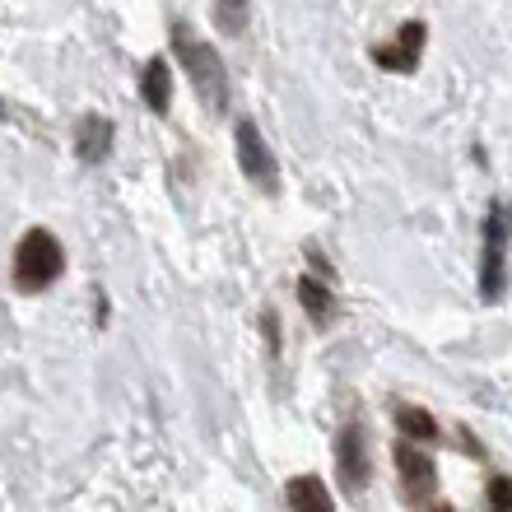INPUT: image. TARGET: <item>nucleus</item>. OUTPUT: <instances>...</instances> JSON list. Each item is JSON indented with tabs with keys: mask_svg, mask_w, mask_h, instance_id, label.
I'll use <instances>...</instances> for the list:
<instances>
[{
	"mask_svg": "<svg viewBox=\"0 0 512 512\" xmlns=\"http://www.w3.org/2000/svg\"><path fill=\"white\" fill-rule=\"evenodd\" d=\"M173 47H177V56H182V66H187V75H191V89L205 98V108L224 112V103H229V75H224L219 52L205 38L187 33V24H173Z\"/></svg>",
	"mask_w": 512,
	"mask_h": 512,
	"instance_id": "f257e3e1",
	"label": "nucleus"
},
{
	"mask_svg": "<svg viewBox=\"0 0 512 512\" xmlns=\"http://www.w3.org/2000/svg\"><path fill=\"white\" fill-rule=\"evenodd\" d=\"M61 270H66V252H61V238L47 229H28L14 247V289H24V294H38L47 284L61 280Z\"/></svg>",
	"mask_w": 512,
	"mask_h": 512,
	"instance_id": "f03ea898",
	"label": "nucleus"
},
{
	"mask_svg": "<svg viewBox=\"0 0 512 512\" xmlns=\"http://www.w3.org/2000/svg\"><path fill=\"white\" fill-rule=\"evenodd\" d=\"M508 229H512V215L503 205H494L485 219V266H480V294L485 303L503 294V284H508V270H503V256H508Z\"/></svg>",
	"mask_w": 512,
	"mask_h": 512,
	"instance_id": "7ed1b4c3",
	"label": "nucleus"
},
{
	"mask_svg": "<svg viewBox=\"0 0 512 512\" xmlns=\"http://www.w3.org/2000/svg\"><path fill=\"white\" fill-rule=\"evenodd\" d=\"M233 140H238V163H243V173L252 177L256 187L275 191V182H280V168H275V154L266 149V140H261L256 122H238Z\"/></svg>",
	"mask_w": 512,
	"mask_h": 512,
	"instance_id": "20e7f679",
	"label": "nucleus"
},
{
	"mask_svg": "<svg viewBox=\"0 0 512 512\" xmlns=\"http://www.w3.org/2000/svg\"><path fill=\"white\" fill-rule=\"evenodd\" d=\"M336 471L350 494H359L368 485V475H373V466H368V438L359 424H345L336 433Z\"/></svg>",
	"mask_w": 512,
	"mask_h": 512,
	"instance_id": "39448f33",
	"label": "nucleus"
},
{
	"mask_svg": "<svg viewBox=\"0 0 512 512\" xmlns=\"http://www.w3.org/2000/svg\"><path fill=\"white\" fill-rule=\"evenodd\" d=\"M396 471H401V489L405 499H433V489H438V471H433V457L429 452H419L415 443H396Z\"/></svg>",
	"mask_w": 512,
	"mask_h": 512,
	"instance_id": "423d86ee",
	"label": "nucleus"
},
{
	"mask_svg": "<svg viewBox=\"0 0 512 512\" xmlns=\"http://www.w3.org/2000/svg\"><path fill=\"white\" fill-rule=\"evenodd\" d=\"M112 140H117V131L108 117L89 112V117H80V131H75V154H80V163H103L112 154Z\"/></svg>",
	"mask_w": 512,
	"mask_h": 512,
	"instance_id": "0eeeda50",
	"label": "nucleus"
},
{
	"mask_svg": "<svg viewBox=\"0 0 512 512\" xmlns=\"http://www.w3.org/2000/svg\"><path fill=\"white\" fill-rule=\"evenodd\" d=\"M419 47H424V24H401V38L391 42V47H373V61L378 66H387V70H415V61H419Z\"/></svg>",
	"mask_w": 512,
	"mask_h": 512,
	"instance_id": "6e6552de",
	"label": "nucleus"
},
{
	"mask_svg": "<svg viewBox=\"0 0 512 512\" xmlns=\"http://www.w3.org/2000/svg\"><path fill=\"white\" fill-rule=\"evenodd\" d=\"M140 98H145V108L154 112V117H163V112L173 108V70H168V61H163V56L145 61V75H140Z\"/></svg>",
	"mask_w": 512,
	"mask_h": 512,
	"instance_id": "1a4fd4ad",
	"label": "nucleus"
},
{
	"mask_svg": "<svg viewBox=\"0 0 512 512\" xmlns=\"http://www.w3.org/2000/svg\"><path fill=\"white\" fill-rule=\"evenodd\" d=\"M284 503H289V508H317V512H331V494H326V485L317 480V475L289 480V489H284Z\"/></svg>",
	"mask_w": 512,
	"mask_h": 512,
	"instance_id": "9d476101",
	"label": "nucleus"
},
{
	"mask_svg": "<svg viewBox=\"0 0 512 512\" xmlns=\"http://www.w3.org/2000/svg\"><path fill=\"white\" fill-rule=\"evenodd\" d=\"M298 303H303V312H308L312 322H331V312H336V298H331V289H326L322 280H298Z\"/></svg>",
	"mask_w": 512,
	"mask_h": 512,
	"instance_id": "9b49d317",
	"label": "nucleus"
},
{
	"mask_svg": "<svg viewBox=\"0 0 512 512\" xmlns=\"http://www.w3.org/2000/svg\"><path fill=\"white\" fill-rule=\"evenodd\" d=\"M396 429H401L405 438H424V443H429V438H438V419H433L429 410L401 405V410H396Z\"/></svg>",
	"mask_w": 512,
	"mask_h": 512,
	"instance_id": "f8f14e48",
	"label": "nucleus"
},
{
	"mask_svg": "<svg viewBox=\"0 0 512 512\" xmlns=\"http://www.w3.org/2000/svg\"><path fill=\"white\" fill-rule=\"evenodd\" d=\"M247 19H252V0H215V24L224 33H247Z\"/></svg>",
	"mask_w": 512,
	"mask_h": 512,
	"instance_id": "ddd939ff",
	"label": "nucleus"
},
{
	"mask_svg": "<svg viewBox=\"0 0 512 512\" xmlns=\"http://www.w3.org/2000/svg\"><path fill=\"white\" fill-rule=\"evenodd\" d=\"M489 503L503 512H512V485L508 480H489Z\"/></svg>",
	"mask_w": 512,
	"mask_h": 512,
	"instance_id": "4468645a",
	"label": "nucleus"
},
{
	"mask_svg": "<svg viewBox=\"0 0 512 512\" xmlns=\"http://www.w3.org/2000/svg\"><path fill=\"white\" fill-rule=\"evenodd\" d=\"M0 117H5V108H0Z\"/></svg>",
	"mask_w": 512,
	"mask_h": 512,
	"instance_id": "2eb2a0df",
	"label": "nucleus"
}]
</instances>
